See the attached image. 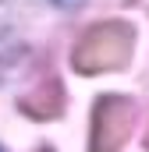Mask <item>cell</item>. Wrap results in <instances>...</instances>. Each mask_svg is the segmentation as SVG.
<instances>
[{"label": "cell", "mask_w": 149, "mask_h": 152, "mask_svg": "<svg viewBox=\"0 0 149 152\" xmlns=\"http://www.w3.org/2000/svg\"><path fill=\"white\" fill-rule=\"evenodd\" d=\"M146 145H149V131H146Z\"/></svg>", "instance_id": "obj_4"}, {"label": "cell", "mask_w": 149, "mask_h": 152, "mask_svg": "<svg viewBox=\"0 0 149 152\" xmlns=\"http://www.w3.org/2000/svg\"><path fill=\"white\" fill-rule=\"evenodd\" d=\"M135 127V103L128 96H103L92 110L89 152H117Z\"/></svg>", "instance_id": "obj_2"}, {"label": "cell", "mask_w": 149, "mask_h": 152, "mask_svg": "<svg viewBox=\"0 0 149 152\" xmlns=\"http://www.w3.org/2000/svg\"><path fill=\"white\" fill-rule=\"evenodd\" d=\"M57 4H64V7H71V4H82V0H57Z\"/></svg>", "instance_id": "obj_3"}, {"label": "cell", "mask_w": 149, "mask_h": 152, "mask_svg": "<svg viewBox=\"0 0 149 152\" xmlns=\"http://www.w3.org/2000/svg\"><path fill=\"white\" fill-rule=\"evenodd\" d=\"M131 50H135V32L128 21H100L74 42L71 64L82 75L117 71L131 60Z\"/></svg>", "instance_id": "obj_1"}]
</instances>
